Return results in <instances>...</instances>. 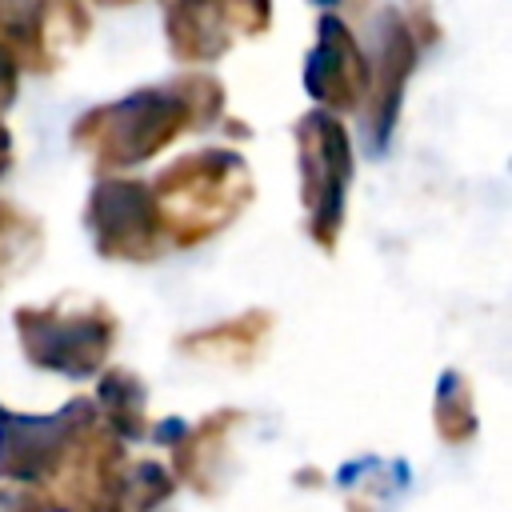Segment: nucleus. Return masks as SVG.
I'll list each match as a JSON object with an SVG mask.
<instances>
[{"label":"nucleus","instance_id":"f257e3e1","mask_svg":"<svg viewBox=\"0 0 512 512\" xmlns=\"http://www.w3.org/2000/svg\"><path fill=\"white\" fill-rule=\"evenodd\" d=\"M300 156H304V192H308V212L316 220V236H332V228L340 224V204H344V188H348V148H344V132L340 124L312 116L300 128Z\"/></svg>","mask_w":512,"mask_h":512},{"label":"nucleus","instance_id":"7ed1b4c3","mask_svg":"<svg viewBox=\"0 0 512 512\" xmlns=\"http://www.w3.org/2000/svg\"><path fill=\"white\" fill-rule=\"evenodd\" d=\"M352 48H356V44H348L344 28L328 20V24H324L320 52H316L320 72L312 68V76H308V84H312V92H316L320 100H328V104H344L348 96H356L360 60H356V52H352Z\"/></svg>","mask_w":512,"mask_h":512},{"label":"nucleus","instance_id":"f03ea898","mask_svg":"<svg viewBox=\"0 0 512 512\" xmlns=\"http://www.w3.org/2000/svg\"><path fill=\"white\" fill-rule=\"evenodd\" d=\"M180 112L184 108L160 92H140L120 108H104L100 116H92V124L100 128V152L116 160H140L180 128Z\"/></svg>","mask_w":512,"mask_h":512}]
</instances>
